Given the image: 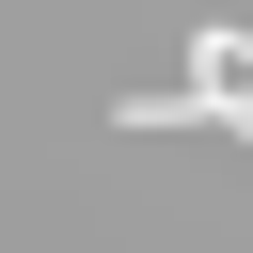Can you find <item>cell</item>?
Segmentation results:
<instances>
[{"mask_svg": "<svg viewBox=\"0 0 253 253\" xmlns=\"http://www.w3.org/2000/svg\"><path fill=\"white\" fill-rule=\"evenodd\" d=\"M190 95L253 142V32H237V16H206V32H190Z\"/></svg>", "mask_w": 253, "mask_h": 253, "instance_id": "obj_1", "label": "cell"}]
</instances>
